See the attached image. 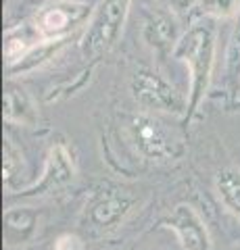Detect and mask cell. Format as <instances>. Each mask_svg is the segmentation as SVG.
Here are the masks:
<instances>
[{
  "label": "cell",
  "instance_id": "cell-1",
  "mask_svg": "<svg viewBox=\"0 0 240 250\" xmlns=\"http://www.w3.org/2000/svg\"><path fill=\"white\" fill-rule=\"evenodd\" d=\"M215 50H218V27L215 19L203 17L184 31L174 46V59L186 62L190 71V94H188V111L184 119L190 121L198 111L200 103L207 96L211 85Z\"/></svg>",
  "mask_w": 240,
  "mask_h": 250
},
{
  "label": "cell",
  "instance_id": "cell-2",
  "mask_svg": "<svg viewBox=\"0 0 240 250\" xmlns=\"http://www.w3.org/2000/svg\"><path fill=\"white\" fill-rule=\"evenodd\" d=\"M130 6L131 0H100L94 6L86 31L82 36L84 57L96 61L119 42L130 15Z\"/></svg>",
  "mask_w": 240,
  "mask_h": 250
},
{
  "label": "cell",
  "instance_id": "cell-3",
  "mask_svg": "<svg viewBox=\"0 0 240 250\" xmlns=\"http://www.w3.org/2000/svg\"><path fill=\"white\" fill-rule=\"evenodd\" d=\"M131 96L146 111L169 113V115H186L188 98L172 82L153 69H140L131 77Z\"/></svg>",
  "mask_w": 240,
  "mask_h": 250
},
{
  "label": "cell",
  "instance_id": "cell-4",
  "mask_svg": "<svg viewBox=\"0 0 240 250\" xmlns=\"http://www.w3.org/2000/svg\"><path fill=\"white\" fill-rule=\"evenodd\" d=\"M92 11L86 0H48L36 11L32 23L42 40H61L86 23Z\"/></svg>",
  "mask_w": 240,
  "mask_h": 250
},
{
  "label": "cell",
  "instance_id": "cell-5",
  "mask_svg": "<svg viewBox=\"0 0 240 250\" xmlns=\"http://www.w3.org/2000/svg\"><path fill=\"white\" fill-rule=\"evenodd\" d=\"M130 140L144 159L149 161H172L180 154L177 142L165 123L154 115L140 113L130 119Z\"/></svg>",
  "mask_w": 240,
  "mask_h": 250
},
{
  "label": "cell",
  "instance_id": "cell-6",
  "mask_svg": "<svg viewBox=\"0 0 240 250\" xmlns=\"http://www.w3.org/2000/svg\"><path fill=\"white\" fill-rule=\"evenodd\" d=\"M163 225L175 233L184 250H213L205 221L190 205H177Z\"/></svg>",
  "mask_w": 240,
  "mask_h": 250
},
{
  "label": "cell",
  "instance_id": "cell-7",
  "mask_svg": "<svg viewBox=\"0 0 240 250\" xmlns=\"http://www.w3.org/2000/svg\"><path fill=\"white\" fill-rule=\"evenodd\" d=\"M180 36L182 34H177L175 13H172L167 6L165 9H153L146 13L142 23V40L154 52L159 54L174 52V46Z\"/></svg>",
  "mask_w": 240,
  "mask_h": 250
},
{
  "label": "cell",
  "instance_id": "cell-8",
  "mask_svg": "<svg viewBox=\"0 0 240 250\" xmlns=\"http://www.w3.org/2000/svg\"><path fill=\"white\" fill-rule=\"evenodd\" d=\"M73 175H75V165H73L71 154L67 152V148L63 144H55L48 152V159H46V167H44L40 182H36L32 188H27L25 194L50 192L59 186L71 182Z\"/></svg>",
  "mask_w": 240,
  "mask_h": 250
},
{
  "label": "cell",
  "instance_id": "cell-9",
  "mask_svg": "<svg viewBox=\"0 0 240 250\" xmlns=\"http://www.w3.org/2000/svg\"><path fill=\"white\" fill-rule=\"evenodd\" d=\"M131 207H134V198L128 196V194L117 190L107 192L90 207V223L98 229L115 228L128 217Z\"/></svg>",
  "mask_w": 240,
  "mask_h": 250
},
{
  "label": "cell",
  "instance_id": "cell-10",
  "mask_svg": "<svg viewBox=\"0 0 240 250\" xmlns=\"http://www.w3.org/2000/svg\"><path fill=\"white\" fill-rule=\"evenodd\" d=\"M4 119L17 125H32L38 123V111L29 94L15 83H6L4 88Z\"/></svg>",
  "mask_w": 240,
  "mask_h": 250
},
{
  "label": "cell",
  "instance_id": "cell-11",
  "mask_svg": "<svg viewBox=\"0 0 240 250\" xmlns=\"http://www.w3.org/2000/svg\"><path fill=\"white\" fill-rule=\"evenodd\" d=\"M40 40H42V38H40V34H38V29L34 27V23H23V25L6 29L4 46H2L6 67L15 65V62H17L23 54L32 50Z\"/></svg>",
  "mask_w": 240,
  "mask_h": 250
},
{
  "label": "cell",
  "instance_id": "cell-12",
  "mask_svg": "<svg viewBox=\"0 0 240 250\" xmlns=\"http://www.w3.org/2000/svg\"><path fill=\"white\" fill-rule=\"evenodd\" d=\"M65 40L67 38H61V40H40L32 50L23 54L15 65L6 67V71L11 75H19V73H29V71H34V69L42 67L46 61H50L61 48H63Z\"/></svg>",
  "mask_w": 240,
  "mask_h": 250
},
{
  "label": "cell",
  "instance_id": "cell-13",
  "mask_svg": "<svg viewBox=\"0 0 240 250\" xmlns=\"http://www.w3.org/2000/svg\"><path fill=\"white\" fill-rule=\"evenodd\" d=\"M215 192L236 219H240V169L238 167H223L215 175Z\"/></svg>",
  "mask_w": 240,
  "mask_h": 250
},
{
  "label": "cell",
  "instance_id": "cell-14",
  "mask_svg": "<svg viewBox=\"0 0 240 250\" xmlns=\"http://www.w3.org/2000/svg\"><path fill=\"white\" fill-rule=\"evenodd\" d=\"M236 19V27L232 31L226 50V80L232 92H240V15Z\"/></svg>",
  "mask_w": 240,
  "mask_h": 250
},
{
  "label": "cell",
  "instance_id": "cell-15",
  "mask_svg": "<svg viewBox=\"0 0 240 250\" xmlns=\"http://www.w3.org/2000/svg\"><path fill=\"white\" fill-rule=\"evenodd\" d=\"M4 225H6V236L23 240L29 236L36 225V213L27 208H11L4 213Z\"/></svg>",
  "mask_w": 240,
  "mask_h": 250
},
{
  "label": "cell",
  "instance_id": "cell-16",
  "mask_svg": "<svg viewBox=\"0 0 240 250\" xmlns=\"http://www.w3.org/2000/svg\"><path fill=\"white\" fill-rule=\"evenodd\" d=\"M196 13L209 19H232L240 15V0H198Z\"/></svg>",
  "mask_w": 240,
  "mask_h": 250
},
{
  "label": "cell",
  "instance_id": "cell-17",
  "mask_svg": "<svg viewBox=\"0 0 240 250\" xmlns=\"http://www.w3.org/2000/svg\"><path fill=\"white\" fill-rule=\"evenodd\" d=\"M2 152H4V167H2V173H4V182L9 184L11 179L15 177V173L19 171V167H21V154L17 152V148L11 144L9 138L4 140Z\"/></svg>",
  "mask_w": 240,
  "mask_h": 250
},
{
  "label": "cell",
  "instance_id": "cell-18",
  "mask_svg": "<svg viewBox=\"0 0 240 250\" xmlns=\"http://www.w3.org/2000/svg\"><path fill=\"white\" fill-rule=\"evenodd\" d=\"M52 250H84V242L75 233H61L52 244Z\"/></svg>",
  "mask_w": 240,
  "mask_h": 250
},
{
  "label": "cell",
  "instance_id": "cell-19",
  "mask_svg": "<svg viewBox=\"0 0 240 250\" xmlns=\"http://www.w3.org/2000/svg\"><path fill=\"white\" fill-rule=\"evenodd\" d=\"M165 6L172 13L175 15H186V13H190L192 9H196V4H198V0H163Z\"/></svg>",
  "mask_w": 240,
  "mask_h": 250
},
{
  "label": "cell",
  "instance_id": "cell-20",
  "mask_svg": "<svg viewBox=\"0 0 240 250\" xmlns=\"http://www.w3.org/2000/svg\"><path fill=\"white\" fill-rule=\"evenodd\" d=\"M230 250H240V242H238V244H236V246H232Z\"/></svg>",
  "mask_w": 240,
  "mask_h": 250
},
{
  "label": "cell",
  "instance_id": "cell-21",
  "mask_svg": "<svg viewBox=\"0 0 240 250\" xmlns=\"http://www.w3.org/2000/svg\"><path fill=\"white\" fill-rule=\"evenodd\" d=\"M236 106H240V98H236Z\"/></svg>",
  "mask_w": 240,
  "mask_h": 250
},
{
  "label": "cell",
  "instance_id": "cell-22",
  "mask_svg": "<svg viewBox=\"0 0 240 250\" xmlns=\"http://www.w3.org/2000/svg\"><path fill=\"white\" fill-rule=\"evenodd\" d=\"M180 250H184V248H180Z\"/></svg>",
  "mask_w": 240,
  "mask_h": 250
}]
</instances>
